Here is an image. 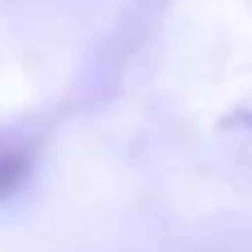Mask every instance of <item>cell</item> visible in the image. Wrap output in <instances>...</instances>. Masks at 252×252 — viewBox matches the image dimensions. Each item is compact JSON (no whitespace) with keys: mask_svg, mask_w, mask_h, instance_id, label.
<instances>
[{"mask_svg":"<svg viewBox=\"0 0 252 252\" xmlns=\"http://www.w3.org/2000/svg\"><path fill=\"white\" fill-rule=\"evenodd\" d=\"M31 168H35V146H27V142L0 133V204L13 199V195L27 186Z\"/></svg>","mask_w":252,"mask_h":252,"instance_id":"obj_1","label":"cell"}]
</instances>
